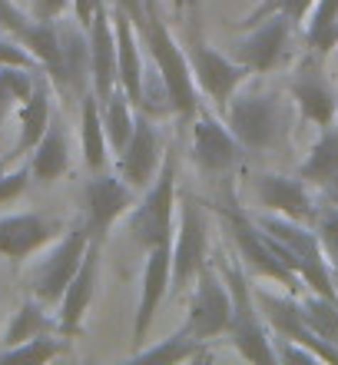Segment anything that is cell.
I'll return each instance as SVG.
<instances>
[{"label": "cell", "mask_w": 338, "mask_h": 365, "mask_svg": "<svg viewBox=\"0 0 338 365\" xmlns=\"http://www.w3.org/2000/svg\"><path fill=\"white\" fill-rule=\"evenodd\" d=\"M80 143H83V160H87L90 173H103L110 163V136L103 126V110L93 90L80 96Z\"/></svg>", "instance_id": "cb8c5ba5"}, {"label": "cell", "mask_w": 338, "mask_h": 365, "mask_svg": "<svg viewBox=\"0 0 338 365\" xmlns=\"http://www.w3.org/2000/svg\"><path fill=\"white\" fill-rule=\"evenodd\" d=\"M100 0H73V10H77V20L83 24V27H90L93 24V14H97Z\"/></svg>", "instance_id": "60d3db41"}, {"label": "cell", "mask_w": 338, "mask_h": 365, "mask_svg": "<svg viewBox=\"0 0 338 365\" xmlns=\"http://www.w3.org/2000/svg\"><path fill=\"white\" fill-rule=\"evenodd\" d=\"M90 250V230H87V220H80L77 226H70L63 236L57 240V246L40 259V266L33 269V296L47 306H57L67 286L73 282V276L80 272L83 266V256Z\"/></svg>", "instance_id": "52a82bcc"}, {"label": "cell", "mask_w": 338, "mask_h": 365, "mask_svg": "<svg viewBox=\"0 0 338 365\" xmlns=\"http://www.w3.org/2000/svg\"><path fill=\"white\" fill-rule=\"evenodd\" d=\"M30 180H33V173H30V163L17 166V170H7V173L0 176V206H7V202L17 200L20 192L30 186Z\"/></svg>", "instance_id": "836d02e7"}, {"label": "cell", "mask_w": 338, "mask_h": 365, "mask_svg": "<svg viewBox=\"0 0 338 365\" xmlns=\"http://www.w3.org/2000/svg\"><path fill=\"white\" fill-rule=\"evenodd\" d=\"M136 206V190L123 180L120 173H93L87 182V230L90 240L107 242V232L113 230V222Z\"/></svg>", "instance_id": "5bb4252c"}, {"label": "cell", "mask_w": 338, "mask_h": 365, "mask_svg": "<svg viewBox=\"0 0 338 365\" xmlns=\"http://www.w3.org/2000/svg\"><path fill=\"white\" fill-rule=\"evenodd\" d=\"M255 200L265 206V212H279L289 220L309 222L319 220V210L309 196V182L302 176H282V173H259L252 180Z\"/></svg>", "instance_id": "ffe728a7"}, {"label": "cell", "mask_w": 338, "mask_h": 365, "mask_svg": "<svg viewBox=\"0 0 338 365\" xmlns=\"http://www.w3.org/2000/svg\"><path fill=\"white\" fill-rule=\"evenodd\" d=\"M67 170H70V140L67 130H63V120L53 116L43 140L30 153V173H33L37 182H57Z\"/></svg>", "instance_id": "d4e9b609"}, {"label": "cell", "mask_w": 338, "mask_h": 365, "mask_svg": "<svg viewBox=\"0 0 338 365\" xmlns=\"http://www.w3.org/2000/svg\"><path fill=\"white\" fill-rule=\"evenodd\" d=\"M319 190H322V196H325V206H335L338 210V173L332 176L325 186H319Z\"/></svg>", "instance_id": "b9f144b4"}, {"label": "cell", "mask_w": 338, "mask_h": 365, "mask_svg": "<svg viewBox=\"0 0 338 365\" xmlns=\"http://www.w3.org/2000/svg\"><path fill=\"white\" fill-rule=\"evenodd\" d=\"M43 332H60V326L47 316V302H40L37 296L23 299L10 319L7 332H4V346H17V342H27V339L43 336Z\"/></svg>", "instance_id": "83f0119b"}, {"label": "cell", "mask_w": 338, "mask_h": 365, "mask_svg": "<svg viewBox=\"0 0 338 365\" xmlns=\"http://www.w3.org/2000/svg\"><path fill=\"white\" fill-rule=\"evenodd\" d=\"M289 96L299 106L302 120H309L315 126H335L338 120V93L329 83L322 63L315 60H302L295 73L289 77Z\"/></svg>", "instance_id": "2e32d148"}, {"label": "cell", "mask_w": 338, "mask_h": 365, "mask_svg": "<svg viewBox=\"0 0 338 365\" xmlns=\"http://www.w3.org/2000/svg\"><path fill=\"white\" fill-rule=\"evenodd\" d=\"M14 106H20V100L14 96L10 83L4 80V70H0V136H4V123H7V113L14 110Z\"/></svg>", "instance_id": "ab89813d"}, {"label": "cell", "mask_w": 338, "mask_h": 365, "mask_svg": "<svg viewBox=\"0 0 338 365\" xmlns=\"http://www.w3.org/2000/svg\"><path fill=\"white\" fill-rule=\"evenodd\" d=\"M229 322H232V289L226 282L223 269L206 262L199 276H196L193 289H189V316H186L183 329L189 336L209 342V339L226 336Z\"/></svg>", "instance_id": "8992f818"}, {"label": "cell", "mask_w": 338, "mask_h": 365, "mask_svg": "<svg viewBox=\"0 0 338 365\" xmlns=\"http://www.w3.org/2000/svg\"><path fill=\"white\" fill-rule=\"evenodd\" d=\"M223 276L232 289V322H229V342L236 346L242 359L259 365H275L279 362V352H275V342L269 339V329L259 316V302L252 296L249 282L242 276L239 262H226Z\"/></svg>", "instance_id": "5b68a950"}, {"label": "cell", "mask_w": 338, "mask_h": 365, "mask_svg": "<svg viewBox=\"0 0 338 365\" xmlns=\"http://www.w3.org/2000/svg\"><path fill=\"white\" fill-rule=\"evenodd\" d=\"M315 4H319V0H259V4L245 14V20H239V27L249 30V27H255V24H262L265 17H272V14H285V17H292V24H305Z\"/></svg>", "instance_id": "d6a6232c"}, {"label": "cell", "mask_w": 338, "mask_h": 365, "mask_svg": "<svg viewBox=\"0 0 338 365\" xmlns=\"http://www.w3.org/2000/svg\"><path fill=\"white\" fill-rule=\"evenodd\" d=\"M100 256H103V242L90 240V250L83 256V266L80 272L73 276V282L67 286L63 299H60V316H57V326L63 336H80L83 329V316H87L90 302L97 296V282H100Z\"/></svg>", "instance_id": "44dd1931"}, {"label": "cell", "mask_w": 338, "mask_h": 365, "mask_svg": "<svg viewBox=\"0 0 338 365\" xmlns=\"http://www.w3.org/2000/svg\"><path fill=\"white\" fill-rule=\"evenodd\" d=\"M223 113L236 140L249 153H269V150H279L289 140V103L275 90L239 87Z\"/></svg>", "instance_id": "7a4b0ae2"}, {"label": "cell", "mask_w": 338, "mask_h": 365, "mask_svg": "<svg viewBox=\"0 0 338 365\" xmlns=\"http://www.w3.org/2000/svg\"><path fill=\"white\" fill-rule=\"evenodd\" d=\"M163 160H166L163 136H159V130H156L153 116L146 113V110H136L133 136H130V143L116 153V170H120V176L139 192L156 180Z\"/></svg>", "instance_id": "7c38bea8"}, {"label": "cell", "mask_w": 338, "mask_h": 365, "mask_svg": "<svg viewBox=\"0 0 338 365\" xmlns=\"http://www.w3.org/2000/svg\"><path fill=\"white\" fill-rule=\"evenodd\" d=\"M275 342V352H279V362H322L309 346H302L295 339H272Z\"/></svg>", "instance_id": "d590c367"}, {"label": "cell", "mask_w": 338, "mask_h": 365, "mask_svg": "<svg viewBox=\"0 0 338 365\" xmlns=\"http://www.w3.org/2000/svg\"><path fill=\"white\" fill-rule=\"evenodd\" d=\"M255 302H259L265 322L275 329V336L295 339V342H302V346H309L322 362H338V346L329 342V339H322L319 332H312L309 322H305V316H302V302L295 296H289V292L279 296V292L262 289V292H255Z\"/></svg>", "instance_id": "4fadbf2b"}, {"label": "cell", "mask_w": 338, "mask_h": 365, "mask_svg": "<svg viewBox=\"0 0 338 365\" xmlns=\"http://www.w3.org/2000/svg\"><path fill=\"white\" fill-rule=\"evenodd\" d=\"M146 7H156V0H146Z\"/></svg>", "instance_id": "ee69618b"}, {"label": "cell", "mask_w": 338, "mask_h": 365, "mask_svg": "<svg viewBox=\"0 0 338 365\" xmlns=\"http://www.w3.org/2000/svg\"><path fill=\"white\" fill-rule=\"evenodd\" d=\"M302 302V316L309 322L312 332H319L322 339H329L338 346V299L319 296V292H309Z\"/></svg>", "instance_id": "1f68e13d"}, {"label": "cell", "mask_w": 338, "mask_h": 365, "mask_svg": "<svg viewBox=\"0 0 338 365\" xmlns=\"http://www.w3.org/2000/svg\"><path fill=\"white\" fill-rule=\"evenodd\" d=\"M10 163H14V156H4V160H0V176H4V173H7V170H10Z\"/></svg>", "instance_id": "7bdbcfd3"}, {"label": "cell", "mask_w": 338, "mask_h": 365, "mask_svg": "<svg viewBox=\"0 0 338 365\" xmlns=\"http://www.w3.org/2000/svg\"><path fill=\"white\" fill-rule=\"evenodd\" d=\"M206 252H209L206 212L196 200L183 196V206H179V216H176V232H173V292L193 289L199 269L209 262Z\"/></svg>", "instance_id": "9c48e42d"}, {"label": "cell", "mask_w": 338, "mask_h": 365, "mask_svg": "<svg viewBox=\"0 0 338 365\" xmlns=\"http://www.w3.org/2000/svg\"><path fill=\"white\" fill-rule=\"evenodd\" d=\"M219 212H223L226 222H229L232 242L239 246V256L245 259V266H249L252 272H259V276H265V279H275V282H282L289 292H295V289L302 286V279L295 276V269L272 250L269 236L259 230V222L252 220L249 212L236 210V202H226Z\"/></svg>", "instance_id": "ba28073f"}, {"label": "cell", "mask_w": 338, "mask_h": 365, "mask_svg": "<svg viewBox=\"0 0 338 365\" xmlns=\"http://www.w3.org/2000/svg\"><path fill=\"white\" fill-rule=\"evenodd\" d=\"M90 34V77H93V93L97 100H110L120 87V67H116V27H113V7L110 0H100Z\"/></svg>", "instance_id": "d6986e66"}, {"label": "cell", "mask_w": 338, "mask_h": 365, "mask_svg": "<svg viewBox=\"0 0 338 365\" xmlns=\"http://www.w3.org/2000/svg\"><path fill=\"white\" fill-rule=\"evenodd\" d=\"M206 346L209 342H203V339L189 336L186 329H179V332H173V336L159 339V342H153V346H139L133 352V362H186V359H199L206 352Z\"/></svg>", "instance_id": "4316f807"}, {"label": "cell", "mask_w": 338, "mask_h": 365, "mask_svg": "<svg viewBox=\"0 0 338 365\" xmlns=\"http://www.w3.org/2000/svg\"><path fill=\"white\" fill-rule=\"evenodd\" d=\"M176 206V156L166 153L156 180L143 190V200L130 210V236L143 252L159 242H173Z\"/></svg>", "instance_id": "277c9868"}, {"label": "cell", "mask_w": 338, "mask_h": 365, "mask_svg": "<svg viewBox=\"0 0 338 365\" xmlns=\"http://www.w3.org/2000/svg\"><path fill=\"white\" fill-rule=\"evenodd\" d=\"M335 126H338V120H335Z\"/></svg>", "instance_id": "bcb514c9"}, {"label": "cell", "mask_w": 338, "mask_h": 365, "mask_svg": "<svg viewBox=\"0 0 338 365\" xmlns=\"http://www.w3.org/2000/svg\"><path fill=\"white\" fill-rule=\"evenodd\" d=\"M70 349V336L63 332H43V336H33L27 342H17V346H4L0 352V362H50V359L63 356Z\"/></svg>", "instance_id": "f546056e"}, {"label": "cell", "mask_w": 338, "mask_h": 365, "mask_svg": "<svg viewBox=\"0 0 338 365\" xmlns=\"http://www.w3.org/2000/svg\"><path fill=\"white\" fill-rule=\"evenodd\" d=\"M305 40L315 53L338 47V0H319L305 20Z\"/></svg>", "instance_id": "4dcf8cb0"}, {"label": "cell", "mask_w": 338, "mask_h": 365, "mask_svg": "<svg viewBox=\"0 0 338 365\" xmlns=\"http://www.w3.org/2000/svg\"><path fill=\"white\" fill-rule=\"evenodd\" d=\"M249 153L236 140L229 123H223L213 113H199L193 120V160L209 176H229L239 170L242 156Z\"/></svg>", "instance_id": "8fae6325"}, {"label": "cell", "mask_w": 338, "mask_h": 365, "mask_svg": "<svg viewBox=\"0 0 338 365\" xmlns=\"http://www.w3.org/2000/svg\"><path fill=\"white\" fill-rule=\"evenodd\" d=\"M100 110H103V126H107L110 146H113V153H120V150L130 143L133 126H136V106H133V100H130L123 90L116 87L113 96L100 103Z\"/></svg>", "instance_id": "f1b7e54d"}, {"label": "cell", "mask_w": 338, "mask_h": 365, "mask_svg": "<svg viewBox=\"0 0 338 365\" xmlns=\"http://www.w3.org/2000/svg\"><path fill=\"white\" fill-rule=\"evenodd\" d=\"M143 43L153 57L159 77H163L166 90H169V103H173V113L183 120V123H193L199 116V87H196L193 67H189V53L179 47V40L169 34L159 7H149V17H146V30H143Z\"/></svg>", "instance_id": "3957f363"}, {"label": "cell", "mask_w": 338, "mask_h": 365, "mask_svg": "<svg viewBox=\"0 0 338 365\" xmlns=\"http://www.w3.org/2000/svg\"><path fill=\"white\" fill-rule=\"evenodd\" d=\"M73 0H33V7H30V17L33 20H60L67 14V7Z\"/></svg>", "instance_id": "8d00e7d4"}, {"label": "cell", "mask_w": 338, "mask_h": 365, "mask_svg": "<svg viewBox=\"0 0 338 365\" xmlns=\"http://www.w3.org/2000/svg\"><path fill=\"white\" fill-rule=\"evenodd\" d=\"M50 77L47 73H40L37 77V87H33V93L20 103V140L17 146H14V160H20L23 153H33V146L43 140V133H47L50 120H53V110H50Z\"/></svg>", "instance_id": "603a6c76"}, {"label": "cell", "mask_w": 338, "mask_h": 365, "mask_svg": "<svg viewBox=\"0 0 338 365\" xmlns=\"http://www.w3.org/2000/svg\"><path fill=\"white\" fill-rule=\"evenodd\" d=\"M63 236V222L43 212H14L0 216V256L10 262H23L47 242Z\"/></svg>", "instance_id": "e0dca14e"}, {"label": "cell", "mask_w": 338, "mask_h": 365, "mask_svg": "<svg viewBox=\"0 0 338 365\" xmlns=\"http://www.w3.org/2000/svg\"><path fill=\"white\" fill-rule=\"evenodd\" d=\"M289 30H292V17L285 14H272L262 24L249 27V34L236 43L232 57L245 63L252 73H269L282 63L285 47H289Z\"/></svg>", "instance_id": "ac0fdd59"}, {"label": "cell", "mask_w": 338, "mask_h": 365, "mask_svg": "<svg viewBox=\"0 0 338 365\" xmlns=\"http://www.w3.org/2000/svg\"><path fill=\"white\" fill-rule=\"evenodd\" d=\"M173 292V242H159L153 250H146L143 262V286H139V306L133 319V342L143 346L149 329L156 322V312L163 306V299Z\"/></svg>", "instance_id": "9a60e30c"}, {"label": "cell", "mask_w": 338, "mask_h": 365, "mask_svg": "<svg viewBox=\"0 0 338 365\" xmlns=\"http://www.w3.org/2000/svg\"><path fill=\"white\" fill-rule=\"evenodd\" d=\"M113 7L126 10L130 14V20L136 24V30H139V37H143V30H146V17H149V7H146V0H110Z\"/></svg>", "instance_id": "f35d334b"}, {"label": "cell", "mask_w": 338, "mask_h": 365, "mask_svg": "<svg viewBox=\"0 0 338 365\" xmlns=\"http://www.w3.org/2000/svg\"><path fill=\"white\" fill-rule=\"evenodd\" d=\"M335 286H338V269H335Z\"/></svg>", "instance_id": "f6af8a7d"}, {"label": "cell", "mask_w": 338, "mask_h": 365, "mask_svg": "<svg viewBox=\"0 0 338 365\" xmlns=\"http://www.w3.org/2000/svg\"><path fill=\"white\" fill-rule=\"evenodd\" d=\"M338 173V126H322V136L312 143L305 163L299 166V176L309 186H325Z\"/></svg>", "instance_id": "484cf974"}, {"label": "cell", "mask_w": 338, "mask_h": 365, "mask_svg": "<svg viewBox=\"0 0 338 365\" xmlns=\"http://www.w3.org/2000/svg\"><path fill=\"white\" fill-rule=\"evenodd\" d=\"M27 14L17 7V4H10V0H0V30H10V34H17L23 24H27Z\"/></svg>", "instance_id": "74e56055"}, {"label": "cell", "mask_w": 338, "mask_h": 365, "mask_svg": "<svg viewBox=\"0 0 338 365\" xmlns=\"http://www.w3.org/2000/svg\"><path fill=\"white\" fill-rule=\"evenodd\" d=\"M252 220L259 222V230L269 236L272 250L289 262L292 269H295V276H299L312 292L338 299L335 269L329 266V252L322 246L319 230H309L305 222L279 216V212H262V216H252Z\"/></svg>", "instance_id": "6da1fadb"}, {"label": "cell", "mask_w": 338, "mask_h": 365, "mask_svg": "<svg viewBox=\"0 0 338 365\" xmlns=\"http://www.w3.org/2000/svg\"><path fill=\"white\" fill-rule=\"evenodd\" d=\"M113 7V4H110ZM113 27H116V67H120V90H123L133 106L139 110L143 103V80H146V67H143V53H139V30L130 20V14L120 7H113Z\"/></svg>", "instance_id": "7402d4cb"}, {"label": "cell", "mask_w": 338, "mask_h": 365, "mask_svg": "<svg viewBox=\"0 0 338 365\" xmlns=\"http://www.w3.org/2000/svg\"><path fill=\"white\" fill-rule=\"evenodd\" d=\"M315 226H319L322 246H325V252H329V259L338 262V210H335V206H325V210H319V220H315Z\"/></svg>", "instance_id": "e575fe53"}, {"label": "cell", "mask_w": 338, "mask_h": 365, "mask_svg": "<svg viewBox=\"0 0 338 365\" xmlns=\"http://www.w3.org/2000/svg\"><path fill=\"white\" fill-rule=\"evenodd\" d=\"M186 53H189V67H193V77H196L199 93L209 96L219 110L229 106L232 93H236L252 73L245 63H239V60L229 57V53H223V50L209 47V43H203V40H193V43L186 47Z\"/></svg>", "instance_id": "30bf717a"}]
</instances>
